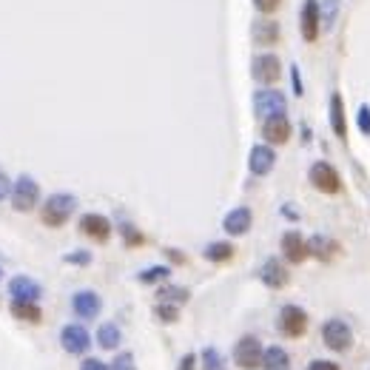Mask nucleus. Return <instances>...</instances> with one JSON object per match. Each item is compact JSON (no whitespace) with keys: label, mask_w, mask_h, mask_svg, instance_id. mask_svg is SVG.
<instances>
[{"label":"nucleus","mask_w":370,"mask_h":370,"mask_svg":"<svg viewBox=\"0 0 370 370\" xmlns=\"http://www.w3.org/2000/svg\"><path fill=\"white\" fill-rule=\"evenodd\" d=\"M166 254H169V257H171V259H174V262H177V265H183V262H185V257H183V254H180V251H177V248H169V251H166Z\"/></svg>","instance_id":"41"},{"label":"nucleus","mask_w":370,"mask_h":370,"mask_svg":"<svg viewBox=\"0 0 370 370\" xmlns=\"http://www.w3.org/2000/svg\"><path fill=\"white\" fill-rule=\"evenodd\" d=\"M80 370H108V364H106V362H100V359H83Z\"/></svg>","instance_id":"39"},{"label":"nucleus","mask_w":370,"mask_h":370,"mask_svg":"<svg viewBox=\"0 0 370 370\" xmlns=\"http://www.w3.org/2000/svg\"><path fill=\"white\" fill-rule=\"evenodd\" d=\"M262 367L265 370H287L291 367V356H287L285 348H265L262 350Z\"/></svg>","instance_id":"25"},{"label":"nucleus","mask_w":370,"mask_h":370,"mask_svg":"<svg viewBox=\"0 0 370 370\" xmlns=\"http://www.w3.org/2000/svg\"><path fill=\"white\" fill-rule=\"evenodd\" d=\"M9 297H12V299L37 302L40 297H43V285L34 282L31 276H12V279H9Z\"/></svg>","instance_id":"18"},{"label":"nucleus","mask_w":370,"mask_h":370,"mask_svg":"<svg viewBox=\"0 0 370 370\" xmlns=\"http://www.w3.org/2000/svg\"><path fill=\"white\" fill-rule=\"evenodd\" d=\"M9 311H12V316H15V319H20V322H29V325H40V322H43V311H40V305H37V302L12 299Z\"/></svg>","instance_id":"22"},{"label":"nucleus","mask_w":370,"mask_h":370,"mask_svg":"<svg viewBox=\"0 0 370 370\" xmlns=\"http://www.w3.org/2000/svg\"><path fill=\"white\" fill-rule=\"evenodd\" d=\"M0 279H3V268H0Z\"/></svg>","instance_id":"42"},{"label":"nucleus","mask_w":370,"mask_h":370,"mask_svg":"<svg viewBox=\"0 0 370 370\" xmlns=\"http://www.w3.org/2000/svg\"><path fill=\"white\" fill-rule=\"evenodd\" d=\"M279 331L287 339H299L308 334V313L299 305H282L279 311Z\"/></svg>","instance_id":"5"},{"label":"nucleus","mask_w":370,"mask_h":370,"mask_svg":"<svg viewBox=\"0 0 370 370\" xmlns=\"http://www.w3.org/2000/svg\"><path fill=\"white\" fill-rule=\"evenodd\" d=\"M60 345L71 356H83L92 348V334L86 331L83 325H66L63 331H60Z\"/></svg>","instance_id":"10"},{"label":"nucleus","mask_w":370,"mask_h":370,"mask_svg":"<svg viewBox=\"0 0 370 370\" xmlns=\"http://www.w3.org/2000/svg\"><path fill=\"white\" fill-rule=\"evenodd\" d=\"M63 262H66V265H80V268H86V265H92V251H83V248L69 251V254L63 257Z\"/></svg>","instance_id":"31"},{"label":"nucleus","mask_w":370,"mask_h":370,"mask_svg":"<svg viewBox=\"0 0 370 370\" xmlns=\"http://www.w3.org/2000/svg\"><path fill=\"white\" fill-rule=\"evenodd\" d=\"M356 126H359V131L364 137H370V106L367 103H362L359 111H356Z\"/></svg>","instance_id":"34"},{"label":"nucleus","mask_w":370,"mask_h":370,"mask_svg":"<svg viewBox=\"0 0 370 370\" xmlns=\"http://www.w3.org/2000/svg\"><path fill=\"white\" fill-rule=\"evenodd\" d=\"M199 362H202V370H222V353L217 348H205L199 353Z\"/></svg>","instance_id":"30"},{"label":"nucleus","mask_w":370,"mask_h":370,"mask_svg":"<svg viewBox=\"0 0 370 370\" xmlns=\"http://www.w3.org/2000/svg\"><path fill=\"white\" fill-rule=\"evenodd\" d=\"M12 208L17 214H29L40 205V183L29 174H20L15 183H12Z\"/></svg>","instance_id":"2"},{"label":"nucleus","mask_w":370,"mask_h":370,"mask_svg":"<svg viewBox=\"0 0 370 370\" xmlns=\"http://www.w3.org/2000/svg\"><path fill=\"white\" fill-rule=\"evenodd\" d=\"M248 169H251L254 177H268L276 169V151H273V145H268V143L254 145L251 154H248Z\"/></svg>","instance_id":"12"},{"label":"nucleus","mask_w":370,"mask_h":370,"mask_svg":"<svg viewBox=\"0 0 370 370\" xmlns=\"http://www.w3.org/2000/svg\"><path fill=\"white\" fill-rule=\"evenodd\" d=\"M308 370H339V364L336 362H327V359H313L308 364Z\"/></svg>","instance_id":"37"},{"label":"nucleus","mask_w":370,"mask_h":370,"mask_svg":"<svg viewBox=\"0 0 370 370\" xmlns=\"http://www.w3.org/2000/svg\"><path fill=\"white\" fill-rule=\"evenodd\" d=\"M279 6H282V0H254V9H257L259 15H265V17L273 15Z\"/></svg>","instance_id":"35"},{"label":"nucleus","mask_w":370,"mask_h":370,"mask_svg":"<svg viewBox=\"0 0 370 370\" xmlns=\"http://www.w3.org/2000/svg\"><path fill=\"white\" fill-rule=\"evenodd\" d=\"M251 37H254L257 46H276L282 40V26L276 20H271V17H262V20L254 23Z\"/></svg>","instance_id":"20"},{"label":"nucleus","mask_w":370,"mask_h":370,"mask_svg":"<svg viewBox=\"0 0 370 370\" xmlns=\"http://www.w3.org/2000/svg\"><path fill=\"white\" fill-rule=\"evenodd\" d=\"M74 211H77V197L69 191H57V194L46 197V202L40 205V220L49 228H63Z\"/></svg>","instance_id":"1"},{"label":"nucleus","mask_w":370,"mask_h":370,"mask_svg":"<svg viewBox=\"0 0 370 370\" xmlns=\"http://www.w3.org/2000/svg\"><path fill=\"white\" fill-rule=\"evenodd\" d=\"M154 316L166 325H174L180 319V305H171V302H157L154 305Z\"/></svg>","instance_id":"29"},{"label":"nucleus","mask_w":370,"mask_h":370,"mask_svg":"<svg viewBox=\"0 0 370 370\" xmlns=\"http://www.w3.org/2000/svg\"><path fill=\"white\" fill-rule=\"evenodd\" d=\"M291 131H294V126H291V120H287L285 114L268 117L262 122V137H265L268 145H285L287 140H291Z\"/></svg>","instance_id":"13"},{"label":"nucleus","mask_w":370,"mask_h":370,"mask_svg":"<svg viewBox=\"0 0 370 370\" xmlns=\"http://www.w3.org/2000/svg\"><path fill=\"white\" fill-rule=\"evenodd\" d=\"M319 15H322V29H331L339 17V0H319Z\"/></svg>","instance_id":"28"},{"label":"nucleus","mask_w":370,"mask_h":370,"mask_svg":"<svg viewBox=\"0 0 370 370\" xmlns=\"http://www.w3.org/2000/svg\"><path fill=\"white\" fill-rule=\"evenodd\" d=\"M234 254H236V248H234L231 242H208V245H205V251H202V257L208 259V262H214V265L231 262Z\"/></svg>","instance_id":"23"},{"label":"nucleus","mask_w":370,"mask_h":370,"mask_svg":"<svg viewBox=\"0 0 370 370\" xmlns=\"http://www.w3.org/2000/svg\"><path fill=\"white\" fill-rule=\"evenodd\" d=\"M279 248H282V257L291 262V265H302L311 251H308V239L299 234V231H285L282 239H279Z\"/></svg>","instance_id":"11"},{"label":"nucleus","mask_w":370,"mask_h":370,"mask_svg":"<svg viewBox=\"0 0 370 370\" xmlns=\"http://www.w3.org/2000/svg\"><path fill=\"white\" fill-rule=\"evenodd\" d=\"M169 279H171L169 265H151V268H143L137 273V282H143V285H159V282H169Z\"/></svg>","instance_id":"27"},{"label":"nucleus","mask_w":370,"mask_h":370,"mask_svg":"<svg viewBox=\"0 0 370 370\" xmlns=\"http://www.w3.org/2000/svg\"><path fill=\"white\" fill-rule=\"evenodd\" d=\"M308 251H311V257L319 259V262H334L336 254L342 251V245H339L336 239H331V236H325V234H316V236L308 239Z\"/></svg>","instance_id":"19"},{"label":"nucleus","mask_w":370,"mask_h":370,"mask_svg":"<svg viewBox=\"0 0 370 370\" xmlns=\"http://www.w3.org/2000/svg\"><path fill=\"white\" fill-rule=\"evenodd\" d=\"M9 194H12V180H9L3 171H0V202H3Z\"/></svg>","instance_id":"38"},{"label":"nucleus","mask_w":370,"mask_h":370,"mask_svg":"<svg viewBox=\"0 0 370 370\" xmlns=\"http://www.w3.org/2000/svg\"><path fill=\"white\" fill-rule=\"evenodd\" d=\"M108 370H137V364H134V353H117L114 356V362L108 364Z\"/></svg>","instance_id":"33"},{"label":"nucleus","mask_w":370,"mask_h":370,"mask_svg":"<svg viewBox=\"0 0 370 370\" xmlns=\"http://www.w3.org/2000/svg\"><path fill=\"white\" fill-rule=\"evenodd\" d=\"M322 342H325V348L327 350H334V353H345V350H350V345H353V331H350V325L345 322V319H327L325 325H322Z\"/></svg>","instance_id":"3"},{"label":"nucleus","mask_w":370,"mask_h":370,"mask_svg":"<svg viewBox=\"0 0 370 370\" xmlns=\"http://www.w3.org/2000/svg\"><path fill=\"white\" fill-rule=\"evenodd\" d=\"M308 180H311V185H313L316 191H322V194H339V191H342V177H339V171L331 166V162H325V159L313 162L311 171H308Z\"/></svg>","instance_id":"4"},{"label":"nucleus","mask_w":370,"mask_h":370,"mask_svg":"<svg viewBox=\"0 0 370 370\" xmlns=\"http://www.w3.org/2000/svg\"><path fill=\"white\" fill-rule=\"evenodd\" d=\"M120 234H122V242H126L129 248H137V245H143V242H145V236H143L134 225H122V228H120Z\"/></svg>","instance_id":"32"},{"label":"nucleus","mask_w":370,"mask_h":370,"mask_svg":"<svg viewBox=\"0 0 370 370\" xmlns=\"http://www.w3.org/2000/svg\"><path fill=\"white\" fill-rule=\"evenodd\" d=\"M100 308H103V299H100V294L97 291H77L74 297H71V311L80 316V319H94V316H100Z\"/></svg>","instance_id":"17"},{"label":"nucleus","mask_w":370,"mask_h":370,"mask_svg":"<svg viewBox=\"0 0 370 370\" xmlns=\"http://www.w3.org/2000/svg\"><path fill=\"white\" fill-rule=\"evenodd\" d=\"M299 31L305 43H316L322 34V15H319V0H305L299 12Z\"/></svg>","instance_id":"9"},{"label":"nucleus","mask_w":370,"mask_h":370,"mask_svg":"<svg viewBox=\"0 0 370 370\" xmlns=\"http://www.w3.org/2000/svg\"><path fill=\"white\" fill-rule=\"evenodd\" d=\"M159 302H171V305H185L191 299V291L183 285H162L159 291H157Z\"/></svg>","instance_id":"26"},{"label":"nucleus","mask_w":370,"mask_h":370,"mask_svg":"<svg viewBox=\"0 0 370 370\" xmlns=\"http://www.w3.org/2000/svg\"><path fill=\"white\" fill-rule=\"evenodd\" d=\"M120 342H122V334H120V327H117L114 322H103V325L97 327V345H100L103 350H117Z\"/></svg>","instance_id":"24"},{"label":"nucleus","mask_w":370,"mask_h":370,"mask_svg":"<svg viewBox=\"0 0 370 370\" xmlns=\"http://www.w3.org/2000/svg\"><path fill=\"white\" fill-rule=\"evenodd\" d=\"M262 345L257 336H242L236 345H234V362L239 370H257L262 367Z\"/></svg>","instance_id":"6"},{"label":"nucleus","mask_w":370,"mask_h":370,"mask_svg":"<svg viewBox=\"0 0 370 370\" xmlns=\"http://www.w3.org/2000/svg\"><path fill=\"white\" fill-rule=\"evenodd\" d=\"M291 83H294V94H297V97H302V94H305V86H302L299 66H291Z\"/></svg>","instance_id":"36"},{"label":"nucleus","mask_w":370,"mask_h":370,"mask_svg":"<svg viewBox=\"0 0 370 370\" xmlns=\"http://www.w3.org/2000/svg\"><path fill=\"white\" fill-rule=\"evenodd\" d=\"M251 74H254L257 83H262V86H273V83H279V77H282V60H279L273 52H262V55L254 57V63H251Z\"/></svg>","instance_id":"7"},{"label":"nucleus","mask_w":370,"mask_h":370,"mask_svg":"<svg viewBox=\"0 0 370 370\" xmlns=\"http://www.w3.org/2000/svg\"><path fill=\"white\" fill-rule=\"evenodd\" d=\"M259 279H262L265 287H271V291H282V287H285L287 282H291V273H287V268H285L282 259L271 257V259L262 262V268H259Z\"/></svg>","instance_id":"14"},{"label":"nucleus","mask_w":370,"mask_h":370,"mask_svg":"<svg viewBox=\"0 0 370 370\" xmlns=\"http://www.w3.org/2000/svg\"><path fill=\"white\" fill-rule=\"evenodd\" d=\"M251 225H254V214H251V208H245V205L228 211L225 220H222V231L228 236H245L251 231Z\"/></svg>","instance_id":"16"},{"label":"nucleus","mask_w":370,"mask_h":370,"mask_svg":"<svg viewBox=\"0 0 370 370\" xmlns=\"http://www.w3.org/2000/svg\"><path fill=\"white\" fill-rule=\"evenodd\" d=\"M80 231H83L89 239H94V242H108L114 225H111L108 217L92 211V214H83V217H80Z\"/></svg>","instance_id":"15"},{"label":"nucleus","mask_w":370,"mask_h":370,"mask_svg":"<svg viewBox=\"0 0 370 370\" xmlns=\"http://www.w3.org/2000/svg\"><path fill=\"white\" fill-rule=\"evenodd\" d=\"M177 370H197V356H194V353H185V356L180 359Z\"/></svg>","instance_id":"40"},{"label":"nucleus","mask_w":370,"mask_h":370,"mask_svg":"<svg viewBox=\"0 0 370 370\" xmlns=\"http://www.w3.org/2000/svg\"><path fill=\"white\" fill-rule=\"evenodd\" d=\"M254 111H257V117H262V120L276 117V114H285V111H287V97H285L282 92L271 89V86H265V89H259V92L254 94Z\"/></svg>","instance_id":"8"},{"label":"nucleus","mask_w":370,"mask_h":370,"mask_svg":"<svg viewBox=\"0 0 370 370\" xmlns=\"http://www.w3.org/2000/svg\"><path fill=\"white\" fill-rule=\"evenodd\" d=\"M331 129L339 140H348V117H345V100L339 92L331 94Z\"/></svg>","instance_id":"21"}]
</instances>
